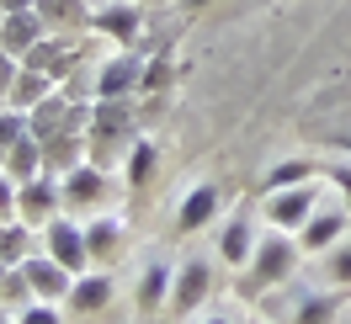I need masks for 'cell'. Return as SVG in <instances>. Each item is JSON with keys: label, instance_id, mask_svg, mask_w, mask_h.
<instances>
[{"label": "cell", "instance_id": "cell-9", "mask_svg": "<svg viewBox=\"0 0 351 324\" xmlns=\"http://www.w3.org/2000/svg\"><path fill=\"white\" fill-rule=\"evenodd\" d=\"M90 27L112 32L117 43H133V38H138V11H133V5H107V11H96V16H90Z\"/></svg>", "mask_w": 351, "mask_h": 324}, {"label": "cell", "instance_id": "cell-27", "mask_svg": "<svg viewBox=\"0 0 351 324\" xmlns=\"http://www.w3.org/2000/svg\"><path fill=\"white\" fill-rule=\"evenodd\" d=\"M330 277H335V282H351V245L330 256Z\"/></svg>", "mask_w": 351, "mask_h": 324}, {"label": "cell", "instance_id": "cell-34", "mask_svg": "<svg viewBox=\"0 0 351 324\" xmlns=\"http://www.w3.org/2000/svg\"><path fill=\"white\" fill-rule=\"evenodd\" d=\"M208 324H223V319H208Z\"/></svg>", "mask_w": 351, "mask_h": 324}, {"label": "cell", "instance_id": "cell-17", "mask_svg": "<svg viewBox=\"0 0 351 324\" xmlns=\"http://www.w3.org/2000/svg\"><path fill=\"white\" fill-rule=\"evenodd\" d=\"M64 197L69 202H96V197H101V171H96V165H75Z\"/></svg>", "mask_w": 351, "mask_h": 324}, {"label": "cell", "instance_id": "cell-31", "mask_svg": "<svg viewBox=\"0 0 351 324\" xmlns=\"http://www.w3.org/2000/svg\"><path fill=\"white\" fill-rule=\"evenodd\" d=\"M0 11L11 16V11H38V0H0Z\"/></svg>", "mask_w": 351, "mask_h": 324}, {"label": "cell", "instance_id": "cell-11", "mask_svg": "<svg viewBox=\"0 0 351 324\" xmlns=\"http://www.w3.org/2000/svg\"><path fill=\"white\" fill-rule=\"evenodd\" d=\"M69 64H75V53H69L64 43H38V48H27V69H43L48 80H53V75H64Z\"/></svg>", "mask_w": 351, "mask_h": 324}, {"label": "cell", "instance_id": "cell-1", "mask_svg": "<svg viewBox=\"0 0 351 324\" xmlns=\"http://www.w3.org/2000/svg\"><path fill=\"white\" fill-rule=\"evenodd\" d=\"M293 239L282 234V229H271V234L256 239V256H250V266H256V277L261 282H282L287 277V266H293Z\"/></svg>", "mask_w": 351, "mask_h": 324}, {"label": "cell", "instance_id": "cell-7", "mask_svg": "<svg viewBox=\"0 0 351 324\" xmlns=\"http://www.w3.org/2000/svg\"><path fill=\"white\" fill-rule=\"evenodd\" d=\"M38 27H43L38 11H11V16L0 22V43H5V53H16V48H38Z\"/></svg>", "mask_w": 351, "mask_h": 324}, {"label": "cell", "instance_id": "cell-4", "mask_svg": "<svg viewBox=\"0 0 351 324\" xmlns=\"http://www.w3.org/2000/svg\"><path fill=\"white\" fill-rule=\"evenodd\" d=\"M213 213H219V181H202L197 192L181 202V213H176V229H181V234H197V229H202V223H208Z\"/></svg>", "mask_w": 351, "mask_h": 324}, {"label": "cell", "instance_id": "cell-12", "mask_svg": "<svg viewBox=\"0 0 351 324\" xmlns=\"http://www.w3.org/2000/svg\"><path fill=\"white\" fill-rule=\"evenodd\" d=\"M38 160H43V138H32V133H27L22 144H11V149H5V165H11V175H22V181H38Z\"/></svg>", "mask_w": 351, "mask_h": 324}, {"label": "cell", "instance_id": "cell-2", "mask_svg": "<svg viewBox=\"0 0 351 324\" xmlns=\"http://www.w3.org/2000/svg\"><path fill=\"white\" fill-rule=\"evenodd\" d=\"M48 250H53V260H59L64 271H80V266L90 260L86 234H80L75 223H64V218H53V223H48Z\"/></svg>", "mask_w": 351, "mask_h": 324}, {"label": "cell", "instance_id": "cell-21", "mask_svg": "<svg viewBox=\"0 0 351 324\" xmlns=\"http://www.w3.org/2000/svg\"><path fill=\"white\" fill-rule=\"evenodd\" d=\"M160 298H165V266H149V277L138 287V303H144V308H160Z\"/></svg>", "mask_w": 351, "mask_h": 324}, {"label": "cell", "instance_id": "cell-16", "mask_svg": "<svg viewBox=\"0 0 351 324\" xmlns=\"http://www.w3.org/2000/svg\"><path fill=\"white\" fill-rule=\"evenodd\" d=\"M107 298H112V282H107V277H90V282H75V287H69V303H75L80 314L101 308Z\"/></svg>", "mask_w": 351, "mask_h": 324}, {"label": "cell", "instance_id": "cell-24", "mask_svg": "<svg viewBox=\"0 0 351 324\" xmlns=\"http://www.w3.org/2000/svg\"><path fill=\"white\" fill-rule=\"evenodd\" d=\"M330 319H335V303L330 298H308L304 314H298V324H330Z\"/></svg>", "mask_w": 351, "mask_h": 324}, {"label": "cell", "instance_id": "cell-19", "mask_svg": "<svg viewBox=\"0 0 351 324\" xmlns=\"http://www.w3.org/2000/svg\"><path fill=\"white\" fill-rule=\"evenodd\" d=\"M308 175H314V165H308V160H287V165H277V171L266 175L261 186H266V192H282V186H304Z\"/></svg>", "mask_w": 351, "mask_h": 324}, {"label": "cell", "instance_id": "cell-18", "mask_svg": "<svg viewBox=\"0 0 351 324\" xmlns=\"http://www.w3.org/2000/svg\"><path fill=\"white\" fill-rule=\"evenodd\" d=\"M341 229H346V218H341V213H314V218H308V229H304V250H319V245H330Z\"/></svg>", "mask_w": 351, "mask_h": 324}, {"label": "cell", "instance_id": "cell-6", "mask_svg": "<svg viewBox=\"0 0 351 324\" xmlns=\"http://www.w3.org/2000/svg\"><path fill=\"white\" fill-rule=\"evenodd\" d=\"M202 292H208V266H202V260H192V266H181V277H176L171 308H176V314H192V308L202 303Z\"/></svg>", "mask_w": 351, "mask_h": 324}, {"label": "cell", "instance_id": "cell-14", "mask_svg": "<svg viewBox=\"0 0 351 324\" xmlns=\"http://www.w3.org/2000/svg\"><path fill=\"white\" fill-rule=\"evenodd\" d=\"M43 90H48V75H43V69H22L5 101H11V107H38V101H43Z\"/></svg>", "mask_w": 351, "mask_h": 324}, {"label": "cell", "instance_id": "cell-3", "mask_svg": "<svg viewBox=\"0 0 351 324\" xmlns=\"http://www.w3.org/2000/svg\"><path fill=\"white\" fill-rule=\"evenodd\" d=\"M308 208H314V186H282V192L266 197V218L277 229H293L298 218H308Z\"/></svg>", "mask_w": 351, "mask_h": 324}, {"label": "cell", "instance_id": "cell-8", "mask_svg": "<svg viewBox=\"0 0 351 324\" xmlns=\"http://www.w3.org/2000/svg\"><path fill=\"white\" fill-rule=\"evenodd\" d=\"M53 202H59V192L48 186V175H38V181H27V192H22V218L27 223H53Z\"/></svg>", "mask_w": 351, "mask_h": 324}, {"label": "cell", "instance_id": "cell-32", "mask_svg": "<svg viewBox=\"0 0 351 324\" xmlns=\"http://www.w3.org/2000/svg\"><path fill=\"white\" fill-rule=\"evenodd\" d=\"M186 5H208V0H186Z\"/></svg>", "mask_w": 351, "mask_h": 324}, {"label": "cell", "instance_id": "cell-23", "mask_svg": "<svg viewBox=\"0 0 351 324\" xmlns=\"http://www.w3.org/2000/svg\"><path fill=\"white\" fill-rule=\"evenodd\" d=\"M149 165H154V149L144 144V138H138V144H133V154H128V181H133V186L149 175Z\"/></svg>", "mask_w": 351, "mask_h": 324}, {"label": "cell", "instance_id": "cell-22", "mask_svg": "<svg viewBox=\"0 0 351 324\" xmlns=\"http://www.w3.org/2000/svg\"><path fill=\"white\" fill-rule=\"evenodd\" d=\"M38 16L43 22H75L80 16V0H38Z\"/></svg>", "mask_w": 351, "mask_h": 324}, {"label": "cell", "instance_id": "cell-13", "mask_svg": "<svg viewBox=\"0 0 351 324\" xmlns=\"http://www.w3.org/2000/svg\"><path fill=\"white\" fill-rule=\"evenodd\" d=\"M117 239H123L117 218H96V223L86 229V250H90V260H107L112 250H117Z\"/></svg>", "mask_w": 351, "mask_h": 324}, {"label": "cell", "instance_id": "cell-30", "mask_svg": "<svg viewBox=\"0 0 351 324\" xmlns=\"http://www.w3.org/2000/svg\"><path fill=\"white\" fill-rule=\"evenodd\" d=\"M11 208H16V192H11V186H5V175H0V218L11 213Z\"/></svg>", "mask_w": 351, "mask_h": 324}, {"label": "cell", "instance_id": "cell-33", "mask_svg": "<svg viewBox=\"0 0 351 324\" xmlns=\"http://www.w3.org/2000/svg\"><path fill=\"white\" fill-rule=\"evenodd\" d=\"M341 144H346V149H351V138H341Z\"/></svg>", "mask_w": 351, "mask_h": 324}, {"label": "cell", "instance_id": "cell-25", "mask_svg": "<svg viewBox=\"0 0 351 324\" xmlns=\"http://www.w3.org/2000/svg\"><path fill=\"white\" fill-rule=\"evenodd\" d=\"M22 138H27L22 117H0V149H11V144H22Z\"/></svg>", "mask_w": 351, "mask_h": 324}, {"label": "cell", "instance_id": "cell-15", "mask_svg": "<svg viewBox=\"0 0 351 324\" xmlns=\"http://www.w3.org/2000/svg\"><path fill=\"white\" fill-rule=\"evenodd\" d=\"M250 256H256V250H250V223L234 218V223L223 229V260H229V266H245Z\"/></svg>", "mask_w": 351, "mask_h": 324}, {"label": "cell", "instance_id": "cell-29", "mask_svg": "<svg viewBox=\"0 0 351 324\" xmlns=\"http://www.w3.org/2000/svg\"><path fill=\"white\" fill-rule=\"evenodd\" d=\"M330 181H335V186L351 197V165H335V171H330Z\"/></svg>", "mask_w": 351, "mask_h": 324}, {"label": "cell", "instance_id": "cell-10", "mask_svg": "<svg viewBox=\"0 0 351 324\" xmlns=\"http://www.w3.org/2000/svg\"><path fill=\"white\" fill-rule=\"evenodd\" d=\"M133 80H138V53H123V59H112L107 69H101V101H107V96H123V90L133 86Z\"/></svg>", "mask_w": 351, "mask_h": 324}, {"label": "cell", "instance_id": "cell-5", "mask_svg": "<svg viewBox=\"0 0 351 324\" xmlns=\"http://www.w3.org/2000/svg\"><path fill=\"white\" fill-rule=\"evenodd\" d=\"M22 271H27V282H32L38 298H69V287H75L59 260H22Z\"/></svg>", "mask_w": 351, "mask_h": 324}, {"label": "cell", "instance_id": "cell-28", "mask_svg": "<svg viewBox=\"0 0 351 324\" xmlns=\"http://www.w3.org/2000/svg\"><path fill=\"white\" fill-rule=\"evenodd\" d=\"M22 324H59V314H53V308H43V303H38V308H27V314H22Z\"/></svg>", "mask_w": 351, "mask_h": 324}, {"label": "cell", "instance_id": "cell-20", "mask_svg": "<svg viewBox=\"0 0 351 324\" xmlns=\"http://www.w3.org/2000/svg\"><path fill=\"white\" fill-rule=\"evenodd\" d=\"M22 250H27V229H0V260L5 266H22Z\"/></svg>", "mask_w": 351, "mask_h": 324}, {"label": "cell", "instance_id": "cell-26", "mask_svg": "<svg viewBox=\"0 0 351 324\" xmlns=\"http://www.w3.org/2000/svg\"><path fill=\"white\" fill-rule=\"evenodd\" d=\"M16 75H22V69H16V59H5V53H0V101L11 96V86H16Z\"/></svg>", "mask_w": 351, "mask_h": 324}]
</instances>
